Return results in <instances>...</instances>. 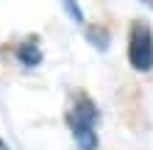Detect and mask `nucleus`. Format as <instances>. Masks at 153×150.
I'll return each mask as SVG.
<instances>
[{
    "instance_id": "obj_1",
    "label": "nucleus",
    "mask_w": 153,
    "mask_h": 150,
    "mask_svg": "<svg viewBox=\"0 0 153 150\" xmlns=\"http://www.w3.org/2000/svg\"><path fill=\"white\" fill-rule=\"evenodd\" d=\"M128 61L139 72L153 67V31L145 22H134L128 31Z\"/></svg>"
},
{
    "instance_id": "obj_2",
    "label": "nucleus",
    "mask_w": 153,
    "mask_h": 150,
    "mask_svg": "<svg viewBox=\"0 0 153 150\" xmlns=\"http://www.w3.org/2000/svg\"><path fill=\"white\" fill-rule=\"evenodd\" d=\"M67 120H70V128H73V134L78 139L81 150H95V142H97V139H95V128H92L95 109L89 106V100H84L75 111H70Z\"/></svg>"
},
{
    "instance_id": "obj_3",
    "label": "nucleus",
    "mask_w": 153,
    "mask_h": 150,
    "mask_svg": "<svg viewBox=\"0 0 153 150\" xmlns=\"http://www.w3.org/2000/svg\"><path fill=\"white\" fill-rule=\"evenodd\" d=\"M17 56H20L22 61H25V64H36V61L42 58V53L36 50V42H25V45H20V47H17Z\"/></svg>"
},
{
    "instance_id": "obj_4",
    "label": "nucleus",
    "mask_w": 153,
    "mask_h": 150,
    "mask_svg": "<svg viewBox=\"0 0 153 150\" xmlns=\"http://www.w3.org/2000/svg\"><path fill=\"white\" fill-rule=\"evenodd\" d=\"M64 6H67V11L73 14V20H78V22H81V8H78L75 0H64Z\"/></svg>"
},
{
    "instance_id": "obj_5",
    "label": "nucleus",
    "mask_w": 153,
    "mask_h": 150,
    "mask_svg": "<svg viewBox=\"0 0 153 150\" xmlns=\"http://www.w3.org/2000/svg\"><path fill=\"white\" fill-rule=\"evenodd\" d=\"M0 150H8V147H6V142H3V139H0Z\"/></svg>"
}]
</instances>
